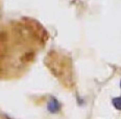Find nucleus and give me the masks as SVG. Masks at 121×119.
<instances>
[{"mask_svg":"<svg viewBox=\"0 0 121 119\" xmlns=\"http://www.w3.org/2000/svg\"><path fill=\"white\" fill-rule=\"evenodd\" d=\"M120 87H121V83H120Z\"/></svg>","mask_w":121,"mask_h":119,"instance_id":"obj_3","label":"nucleus"},{"mask_svg":"<svg viewBox=\"0 0 121 119\" xmlns=\"http://www.w3.org/2000/svg\"><path fill=\"white\" fill-rule=\"evenodd\" d=\"M48 110L51 113H56L57 111L60 110V103L57 102L56 99H54V98L51 99V101H50L48 105Z\"/></svg>","mask_w":121,"mask_h":119,"instance_id":"obj_1","label":"nucleus"},{"mask_svg":"<svg viewBox=\"0 0 121 119\" xmlns=\"http://www.w3.org/2000/svg\"><path fill=\"white\" fill-rule=\"evenodd\" d=\"M112 102H113V106H114L117 110L121 111V96H119V97H115L114 99L112 100Z\"/></svg>","mask_w":121,"mask_h":119,"instance_id":"obj_2","label":"nucleus"}]
</instances>
